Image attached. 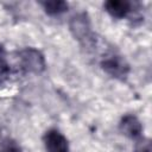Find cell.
Wrapping results in <instances>:
<instances>
[{"label":"cell","instance_id":"6da1fadb","mask_svg":"<svg viewBox=\"0 0 152 152\" xmlns=\"http://www.w3.org/2000/svg\"><path fill=\"white\" fill-rule=\"evenodd\" d=\"M69 28H70L72 36L75 37V39H77L83 46L90 48L95 44V42H96L95 33L91 30L90 20H89V17L87 13L82 12V13L75 14L70 19Z\"/></svg>","mask_w":152,"mask_h":152},{"label":"cell","instance_id":"7a4b0ae2","mask_svg":"<svg viewBox=\"0 0 152 152\" xmlns=\"http://www.w3.org/2000/svg\"><path fill=\"white\" fill-rule=\"evenodd\" d=\"M19 64L25 72L40 74L45 69V58L43 53L33 48H26L19 51Z\"/></svg>","mask_w":152,"mask_h":152},{"label":"cell","instance_id":"3957f363","mask_svg":"<svg viewBox=\"0 0 152 152\" xmlns=\"http://www.w3.org/2000/svg\"><path fill=\"white\" fill-rule=\"evenodd\" d=\"M101 68L112 77L118 80H125L129 72L128 63L118 55H108L101 61Z\"/></svg>","mask_w":152,"mask_h":152},{"label":"cell","instance_id":"277c9868","mask_svg":"<svg viewBox=\"0 0 152 152\" xmlns=\"http://www.w3.org/2000/svg\"><path fill=\"white\" fill-rule=\"evenodd\" d=\"M43 140L46 152H70L66 138L57 129H49L44 134Z\"/></svg>","mask_w":152,"mask_h":152},{"label":"cell","instance_id":"5b68a950","mask_svg":"<svg viewBox=\"0 0 152 152\" xmlns=\"http://www.w3.org/2000/svg\"><path fill=\"white\" fill-rule=\"evenodd\" d=\"M119 127H120L121 133L131 139H138V138H140V135L142 133V126H141L140 121L138 120L137 116H134L132 114L125 115L121 119Z\"/></svg>","mask_w":152,"mask_h":152},{"label":"cell","instance_id":"8992f818","mask_svg":"<svg viewBox=\"0 0 152 152\" xmlns=\"http://www.w3.org/2000/svg\"><path fill=\"white\" fill-rule=\"evenodd\" d=\"M103 7L113 18L116 19L125 18L133 11L132 2L127 0H109L103 4Z\"/></svg>","mask_w":152,"mask_h":152},{"label":"cell","instance_id":"52a82bcc","mask_svg":"<svg viewBox=\"0 0 152 152\" xmlns=\"http://www.w3.org/2000/svg\"><path fill=\"white\" fill-rule=\"evenodd\" d=\"M40 5L43 6L44 11L49 15H58L68 11L69 5L62 0H53V1H42Z\"/></svg>","mask_w":152,"mask_h":152},{"label":"cell","instance_id":"ba28073f","mask_svg":"<svg viewBox=\"0 0 152 152\" xmlns=\"http://www.w3.org/2000/svg\"><path fill=\"white\" fill-rule=\"evenodd\" d=\"M10 72H11V69H10V65L6 61V58H5L4 49L0 46V83H4L8 78Z\"/></svg>","mask_w":152,"mask_h":152},{"label":"cell","instance_id":"9c48e42d","mask_svg":"<svg viewBox=\"0 0 152 152\" xmlns=\"http://www.w3.org/2000/svg\"><path fill=\"white\" fill-rule=\"evenodd\" d=\"M0 152H23V151L13 139L6 138L0 144Z\"/></svg>","mask_w":152,"mask_h":152},{"label":"cell","instance_id":"30bf717a","mask_svg":"<svg viewBox=\"0 0 152 152\" xmlns=\"http://www.w3.org/2000/svg\"><path fill=\"white\" fill-rule=\"evenodd\" d=\"M134 152H151V142H150V140L145 139V138H140L135 144Z\"/></svg>","mask_w":152,"mask_h":152}]
</instances>
